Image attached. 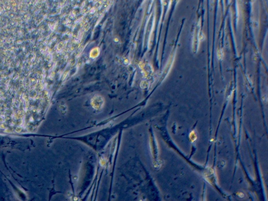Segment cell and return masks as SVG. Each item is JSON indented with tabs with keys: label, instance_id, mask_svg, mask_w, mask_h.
<instances>
[{
	"label": "cell",
	"instance_id": "1",
	"mask_svg": "<svg viewBox=\"0 0 268 201\" xmlns=\"http://www.w3.org/2000/svg\"><path fill=\"white\" fill-rule=\"evenodd\" d=\"M93 107L96 109H101V108H102L103 106V101L102 100H94L92 101Z\"/></svg>",
	"mask_w": 268,
	"mask_h": 201
}]
</instances>
